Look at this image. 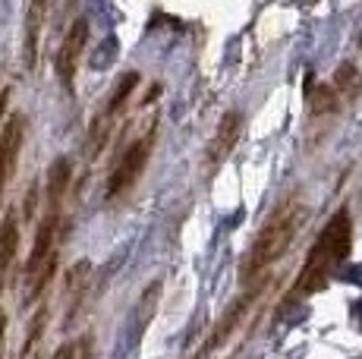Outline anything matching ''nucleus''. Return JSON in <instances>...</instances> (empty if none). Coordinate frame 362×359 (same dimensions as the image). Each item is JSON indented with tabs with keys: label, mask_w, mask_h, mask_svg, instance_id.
<instances>
[{
	"label": "nucleus",
	"mask_w": 362,
	"mask_h": 359,
	"mask_svg": "<svg viewBox=\"0 0 362 359\" xmlns=\"http://www.w3.org/2000/svg\"><path fill=\"white\" fill-rule=\"evenodd\" d=\"M350 249H353V218L346 208H340L312 243L290 296H312L322 287H328L331 274L350 259Z\"/></svg>",
	"instance_id": "obj_1"
},
{
	"label": "nucleus",
	"mask_w": 362,
	"mask_h": 359,
	"mask_svg": "<svg viewBox=\"0 0 362 359\" xmlns=\"http://www.w3.org/2000/svg\"><path fill=\"white\" fill-rule=\"evenodd\" d=\"M303 220H305V205L299 202L296 196L284 199V202L271 211V218L262 224L259 237L249 246V255L243 259V268H240L243 284L255 281L259 274L268 271L274 261L284 259V252L290 249V243H293V237L299 233Z\"/></svg>",
	"instance_id": "obj_2"
},
{
	"label": "nucleus",
	"mask_w": 362,
	"mask_h": 359,
	"mask_svg": "<svg viewBox=\"0 0 362 359\" xmlns=\"http://www.w3.org/2000/svg\"><path fill=\"white\" fill-rule=\"evenodd\" d=\"M155 139H158V129L151 126L145 136H139L136 142L127 145V151L120 155V161L114 164V170H110L107 177V189H104V196L107 199H117V196H127L132 186L139 183V177L145 174V167H148V158L151 151H155Z\"/></svg>",
	"instance_id": "obj_3"
},
{
	"label": "nucleus",
	"mask_w": 362,
	"mask_h": 359,
	"mask_svg": "<svg viewBox=\"0 0 362 359\" xmlns=\"http://www.w3.org/2000/svg\"><path fill=\"white\" fill-rule=\"evenodd\" d=\"M88 38H92V25H88L86 16H79L69 23L66 35L57 47L54 70H57V79H60V86H64L66 95H76V73H79V64H82V57H86Z\"/></svg>",
	"instance_id": "obj_4"
},
{
	"label": "nucleus",
	"mask_w": 362,
	"mask_h": 359,
	"mask_svg": "<svg viewBox=\"0 0 362 359\" xmlns=\"http://www.w3.org/2000/svg\"><path fill=\"white\" fill-rule=\"evenodd\" d=\"M25 114H10L0 126V196H4L6 183H10L13 170H16L19 151L25 145Z\"/></svg>",
	"instance_id": "obj_5"
},
{
	"label": "nucleus",
	"mask_w": 362,
	"mask_h": 359,
	"mask_svg": "<svg viewBox=\"0 0 362 359\" xmlns=\"http://www.w3.org/2000/svg\"><path fill=\"white\" fill-rule=\"evenodd\" d=\"M240 136H243V114H240V110H227V114L221 117V123H218V129H214V136H211V142H208V148H205L208 167L218 170L221 164L230 158V151L236 148Z\"/></svg>",
	"instance_id": "obj_6"
},
{
	"label": "nucleus",
	"mask_w": 362,
	"mask_h": 359,
	"mask_svg": "<svg viewBox=\"0 0 362 359\" xmlns=\"http://www.w3.org/2000/svg\"><path fill=\"white\" fill-rule=\"evenodd\" d=\"M19 211L16 208H6L4 218H0V290L6 284V274H10L13 261H16V252H19Z\"/></svg>",
	"instance_id": "obj_7"
},
{
	"label": "nucleus",
	"mask_w": 362,
	"mask_h": 359,
	"mask_svg": "<svg viewBox=\"0 0 362 359\" xmlns=\"http://www.w3.org/2000/svg\"><path fill=\"white\" fill-rule=\"evenodd\" d=\"M69 177H73V161L69 158H57L47 167L45 189H47V211H64V199L69 192Z\"/></svg>",
	"instance_id": "obj_8"
},
{
	"label": "nucleus",
	"mask_w": 362,
	"mask_h": 359,
	"mask_svg": "<svg viewBox=\"0 0 362 359\" xmlns=\"http://www.w3.org/2000/svg\"><path fill=\"white\" fill-rule=\"evenodd\" d=\"M255 296H259V290H249V293L243 296V300H236V302H233V306H230V312L224 315V322H218V328H214V334H211V337H208V341H205V347H202L199 359H202V356H208V353H211L214 347H221V343H224L227 337L233 334V331H236V324L243 322V315H246L249 302H252Z\"/></svg>",
	"instance_id": "obj_9"
},
{
	"label": "nucleus",
	"mask_w": 362,
	"mask_h": 359,
	"mask_svg": "<svg viewBox=\"0 0 362 359\" xmlns=\"http://www.w3.org/2000/svg\"><path fill=\"white\" fill-rule=\"evenodd\" d=\"M45 13H47V4H32L25 10V47H23V57H25V66H35L38 60V32H41V23H45Z\"/></svg>",
	"instance_id": "obj_10"
},
{
	"label": "nucleus",
	"mask_w": 362,
	"mask_h": 359,
	"mask_svg": "<svg viewBox=\"0 0 362 359\" xmlns=\"http://www.w3.org/2000/svg\"><path fill=\"white\" fill-rule=\"evenodd\" d=\"M161 293H164V281H151L148 287L142 290V296H139V312H136V324L139 331H145L151 324V319H155L158 312V302H161Z\"/></svg>",
	"instance_id": "obj_11"
},
{
	"label": "nucleus",
	"mask_w": 362,
	"mask_h": 359,
	"mask_svg": "<svg viewBox=\"0 0 362 359\" xmlns=\"http://www.w3.org/2000/svg\"><path fill=\"white\" fill-rule=\"evenodd\" d=\"M136 86H139V73H132V70L117 79L114 92H110V98H107V107H104V117H107V120H114V117L127 107V101H129V95L136 92Z\"/></svg>",
	"instance_id": "obj_12"
},
{
	"label": "nucleus",
	"mask_w": 362,
	"mask_h": 359,
	"mask_svg": "<svg viewBox=\"0 0 362 359\" xmlns=\"http://www.w3.org/2000/svg\"><path fill=\"white\" fill-rule=\"evenodd\" d=\"M45 328H47V306H41L29 322V337H25V343H23V359H38V347H41V337H45Z\"/></svg>",
	"instance_id": "obj_13"
},
{
	"label": "nucleus",
	"mask_w": 362,
	"mask_h": 359,
	"mask_svg": "<svg viewBox=\"0 0 362 359\" xmlns=\"http://www.w3.org/2000/svg\"><path fill=\"white\" fill-rule=\"evenodd\" d=\"M88 274H92V265H88V261H76L66 271V296L82 300V293H86V287H88Z\"/></svg>",
	"instance_id": "obj_14"
},
{
	"label": "nucleus",
	"mask_w": 362,
	"mask_h": 359,
	"mask_svg": "<svg viewBox=\"0 0 362 359\" xmlns=\"http://www.w3.org/2000/svg\"><path fill=\"white\" fill-rule=\"evenodd\" d=\"M79 341H69V343H64V347H57V353H54L51 359H79Z\"/></svg>",
	"instance_id": "obj_15"
},
{
	"label": "nucleus",
	"mask_w": 362,
	"mask_h": 359,
	"mask_svg": "<svg viewBox=\"0 0 362 359\" xmlns=\"http://www.w3.org/2000/svg\"><path fill=\"white\" fill-rule=\"evenodd\" d=\"M4 334H6V315L0 312V343H4Z\"/></svg>",
	"instance_id": "obj_16"
}]
</instances>
